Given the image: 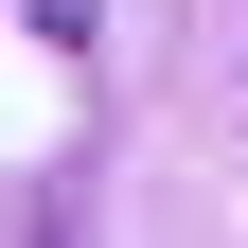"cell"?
<instances>
[{
	"label": "cell",
	"instance_id": "1",
	"mask_svg": "<svg viewBox=\"0 0 248 248\" xmlns=\"http://www.w3.org/2000/svg\"><path fill=\"white\" fill-rule=\"evenodd\" d=\"M36 36H89V0H36Z\"/></svg>",
	"mask_w": 248,
	"mask_h": 248
}]
</instances>
